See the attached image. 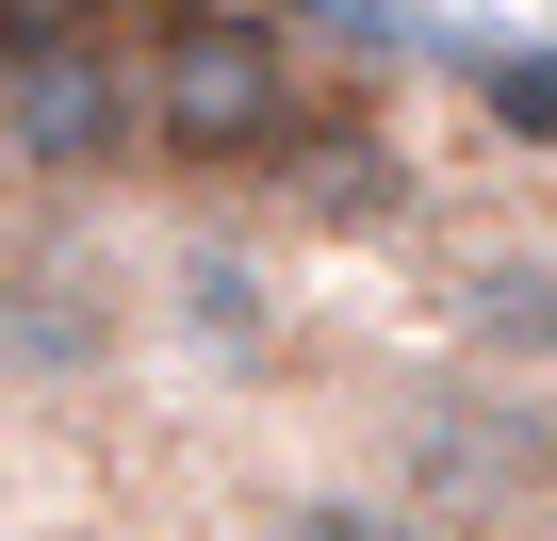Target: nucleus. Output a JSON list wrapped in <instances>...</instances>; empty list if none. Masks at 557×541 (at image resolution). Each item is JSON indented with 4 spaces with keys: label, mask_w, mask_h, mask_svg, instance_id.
Segmentation results:
<instances>
[{
    "label": "nucleus",
    "mask_w": 557,
    "mask_h": 541,
    "mask_svg": "<svg viewBox=\"0 0 557 541\" xmlns=\"http://www.w3.org/2000/svg\"><path fill=\"white\" fill-rule=\"evenodd\" d=\"M132 50H148V181L181 197H278L329 148L312 50L246 0H132Z\"/></svg>",
    "instance_id": "f257e3e1"
},
{
    "label": "nucleus",
    "mask_w": 557,
    "mask_h": 541,
    "mask_svg": "<svg viewBox=\"0 0 557 541\" xmlns=\"http://www.w3.org/2000/svg\"><path fill=\"white\" fill-rule=\"evenodd\" d=\"M0 181L17 197H115V181H148L132 0H50V17L0 34Z\"/></svg>",
    "instance_id": "f03ea898"
},
{
    "label": "nucleus",
    "mask_w": 557,
    "mask_h": 541,
    "mask_svg": "<svg viewBox=\"0 0 557 541\" xmlns=\"http://www.w3.org/2000/svg\"><path fill=\"white\" fill-rule=\"evenodd\" d=\"M132 345H148V262H115L83 197H17L0 213V394L83 410L132 378Z\"/></svg>",
    "instance_id": "7ed1b4c3"
},
{
    "label": "nucleus",
    "mask_w": 557,
    "mask_h": 541,
    "mask_svg": "<svg viewBox=\"0 0 557 541\" xmlns=\"http://www.w3.org/2000/svg\"><path fill=\"white\" fill-rule=\"evenodd\" d=\"M148 329H164L181 361H213V378L278 361V280H262V246L230 230V197H197V230L148 262Z\"/></svg>",
    "instance_id": "20e7f679"
},
{
    "label": "nucleus",
    "mask_w": 557,
    "mask_h": 541,
    "mask_svg": "<svg viewBox=\"0 0 557 541\" xmlns=\"http://www.w3.org/2000/svg\"><path fill=\"white\" fill-rule=\"evenodd\" d=\"M443 345H459L475 378H541V394H557V246H541V230H475V246L443 262Z\"/></svg>",
    "instance_id": "39448f33"
},
{
    "label": "nucleus",
    "mask_w": 557,
    "mask_h": 541,
    "mask_svg": "<svg viewBox=\"0 0 557 541\" xmlns=\"http://www.w3.org/2000/svg\"><path fill=\"white\" fill-rule=\"evenodd\" d=\"M246 541H443L410 492H361V476H329V492H278V508H246Z\"/></svg>",
    "instance_id": "423d86ee"
},
{
    "label": "nucleus",
    "mask_w": 557,
    "mask_h": 541,
    "mask_svg": "<svg viewBox=\"0 0 557 541\" xmlns=\"http://www.w3.org/2000/svg\"><path fill=\"white\" fill-rule=\"evenodd\" d=\"M492 115H508L524 148H557V66H492Z\"/></svg>",
    "instance_id": "0eeeda50"
}]
</instances>
